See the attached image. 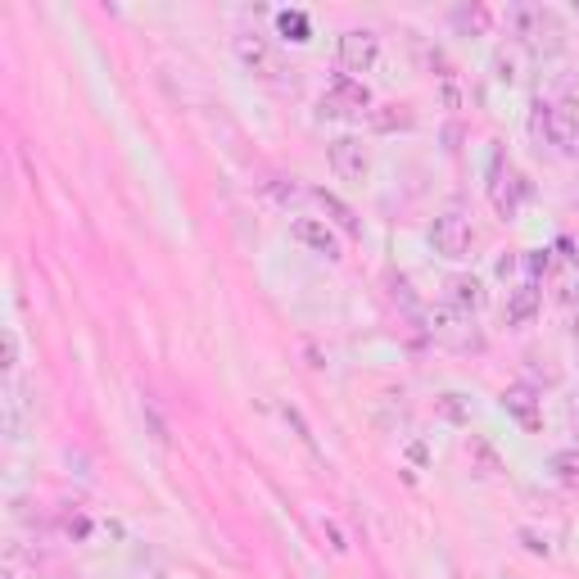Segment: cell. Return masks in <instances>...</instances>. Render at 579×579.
Listing matches in <instances>:
<instances>
[{
	"instance_id": "cell-1",
	"label": "cell",
	"mask_w": 579,
	"mask_h": 579,
	"mask_svg": "<svg viewBox=\"0 0 579 579\" xmlns=\"http://www.w3.org/2000/svg\"><path fill=\"white\" fill-rule=\"evenodd\" d=\"M529 131H535V140L552 145L557 155H570L579 159V118L561 105H535V114H529Z\"/></svg>"
},
{
	"instance_id": "cell-2",
	"label": "cell",
	"mask_w": 579,
	"mask_h": 579,
	"mask_svg": "<svg viewBox=\"0 0 579 579\" xmlns=\"http://www.w3.org/2000/svg\"><path fill=\"white\" fill-rule=\"evenodd\" d=\"M512 23H516V36H520L535 55L561 51V23H557L552 10H544V6H520V10L512 14Z\"/></svg>"
},
{
	"instance_id": "cell-3",
	"label": "cell",
	"mask_w": 579,
	"mask_h": 579,
	"mask_svg": "<svg viewBox=\"0 0 579 579\" xmlns=\"http://www.w3.org/2000/svg\"><path fill=\"white\" fill-rule=\"evenodd\" d=\"M317 109H322V118H362V114H371V91L358 77L340 73V77H330V86L322 91Z\"/></svg>"
},
{
	"instance_id": "cell-4",
	"label": "cell",
	"mask_w": 579,
	"mask_h": 579,
	"mask_svg": "<svg viewBox=\"0 0 579 579\" xmlns=\"http://www.w3.org/2000/svg\"><path fill=\"white\" fill-rule=\"evenodd\" d=\"M471 240H475V231H471V222L462 213H440L430 222V245H434V254H440V259H453V263L466 259Z\"/></svg>"
},
{
	"instance_id": "cell-5",
	"label": "cell",
	"mask_w": 579,
	"mask_h": 579,
	"mask_svg": "<svg viewBox=\"0 0 579 579\" xmlns=\"http://www.w3.org/2000/svg\"><path fill=\"white\" fill-rule=\"evenodd\" d=\"M326 159H330V172H335V177H340V181H354V186H362L367 172H371V150H367V145H362L358 136L330 140Z\"/></svg>"
},
{
	"instance_id": "cell-6",
	"label": "cell",
	"mask_w": 579,
	"mask_h": 579,
	"mask_svg": "<svg viewBox=\"0 0 579 579\" xmlns=\"http://www.w3.org/2000/svg\"><path fill=\"white\" fill-rule=\"evenodd\" d=\"M340 69L354 77V73H371L376 69V60H380V36L371 32V28H349V32H340Z\"/></svg>"
},
{
	"instance_id": "cell-7",
	"label": "cell",
	"mask_w": 579,
	"mask_h": 579,
	"mask_svg": "<svg viewBox=\"0 0 579 579\" xmlns=\"http://www.w3.org/2000/svg\"><path fill=\"white\" fill-rule=\"evenodd\" d=\"M525 196H529V181H525L512 164H494V181H489L494 209H498L503 218H516V209L525 204Z\"/></svg>"
},
{
	"instance_id": "cell-8",
	"label": "cell",
	"mask_w": 579,
	"mask_h": 579,
	"mask_svg": "<svg viewBox=\"0 0 579 579\" xmlns=\"http://www.w3.org/2000/svg\"><path fill=\"white\" fill-rule=\"evenodd\" d=\"M444 295H449V308H457L462 317L485 313V304H489V290H485V281L471 276V272H457V276L449 281Z\"/></svg>"
},
{
	"instance_id": "cell-9",
	"label": "cell",
	"mask_w": 579,
	"mask_h": 579,
	"mask_svg": "<svg viewBox=\"0 0 579 579\" xmlns=\"http://www.w3.org/2000/svg\"><path fill=\"white\" fill-rule=\"evenodd\" d=\"M235 60L245 64L250 73H272L276 69V60H272V41L263 36V32H235Z\"/></svg>"
},
{
	"instance_id": "cell-10",
	"label": "cell",
	"mask_w": 579,
	"mask_h": 579,
	"mask_svg": "<svg viewBox=\"0 0 579 579\" xmlns=\"http://www.w3.org/2000/svg\"><path fill=\"white\" fill-rule=\"evenodd\" d=\"M290 231H295V240H299V245H308L313 254H326V259H340V240H335V231L322 222V218H299L295 227H290Z\"/></svg>"
},
{
	"instance_id": "cell-11",
	"label": "cell",
	"mask_w": 579,
	"mask_h": 579,
	"mask_svg": "<svg viewBox=\"0 0 579 579\" xmlns=\"http://www.w3.org/2000/svg\"><path fill=\"white\" fill-rule=\"evenodd\" d=\"M503 408L507 417H516L525 430H539V394L529 385H507L503 390Z\"/></svg>"
},
{
	"instance_id": "cell-12",
	"label": "cell",
	"mask_w": 579,
	"mask_h": 579,
	"mask_svg": "<svg viewBox=\"0 0 579 579\" xmlns=\"http://www.w3.org/2000/svg\"><path fill=\"white\" fill-rule=\"evenodd\" d=\"M539 290H535V281H520L516 290H512V295H507V326H525L529 317H535L539 313Z\"/></svg>"
},
{
	"instance_id": "cell-13",
	"label": "cell",
	"mask_w": 579,
	"mask_h": 579,
	"mask_svg": "<svg viewBox=\"0 0 579 579\" xmlns=\"http://www.w3.org/2000/svg\"><path fill=\"white\" fill-rule=\"evenodd\" d=\"M548 471L561 489H579V449H557L548 457Z\"/></svg>"
},
{
	"instance_id": "cell-14",
	"label": "cell",
	"mask_w": 579,
	"mask_h": 579,
	"mask_svg": "<svg viewBox=\"0 0 579 579\" xmlns=\"http://www.w3.org/2000/svg\"><path fill=\"white\" fill-rule=\"evenodd\" d=\"M276 32H281V41H295V45H308V41H313V23H308V14H299V10H281V14H276Z\"/></svg>"
},
{
	"instance_id": "cell-15",
	"label": "cell",
	"mask_w": 579,
	"mask_h": 579,
	"mask_svg": "<svg viewBox=\"0 0 579 579\" xmlns=\"http://www.w3.org/2000/svg\"><path fill=\"white\" fill-rule=\"evenodd\" d=\"M489 23H494V14H489L485 6H457V10H453V28L466 32V36H471V32H475V36H485Z\"/></svg>"
},
{
	"instance_id": "cell-16",
	"label": "cell",
	"mask_w": 579,
	"mask_h": 579,
	"mask_svg": "<svg viewBox=\"0 0 579 579\" xmlns=\"http://www.w3.org/2000/svg\"><path fill=\"white\" fill-rule=\"evenodd\" d=\"M317 204L335 218V222H340L345 231H358V218H354V209L349 204H340V200H335V196H326V190H317Z\"/></svg>"
},
{
	"instance_id": "cell-17",
	"label": "cell",
	"mask_w": 579,
	"mask_h": 579,
	"mask_svg": "<svg viewBox=\"0 0 579 579\" xmlns=\"http://www.w3.org/2000/svg\"><path fill=\"white\" fill-rule=\"evenodd\" d=\"M557 299H561V304H579V267H570V272L561 276V285H557Z\"/></svg>"
},
{
	"instance_id": "cell-18",
	"label": "cell",
	"mask_w": 579,
	"mask_h": 579,
	"mask_svg": "<svg viewBox=\"0 0 579 579\" xmlns=\"http://www.w3.org/2000/svg\"><path fill=\"white\" fill-rule=\"evenodd\" d=\"M371 123H376L380 131H394V127H408V123H412V114L399 105V114H371Z\"/></svg>"
},
{
	"instance_id": "cell-19",
	"label": "cell",
	"mask_w": 579,
	"mask_h": 579,
	"mask_svg": "<svg viewBox=\"0 0 579 579\" xmlns=\"http://www.w3.org/2000/svg\"><path fill=\"white\" fill-rule=\"evenodd\" d=\"M14 367H19V335L6 330V371H14Z\"/></svg>"
},
{
	"instance_id": "cell-20",
	"label": "cell",
	"mask_w": 579,
	"mask_h": 579,
	"mask_svg": "<svg viewBox=\"0 0 579 579\" xmlns=\"http://www.w3.org/2000/svg\"><path fill=\"white\" fill-rule=\"evenodd\" d=\"M516 263H520V259H512V254H507V259L498 263V276H512V272H516Z\"/></svg>"
},
{
	"instance_id": "cell-21",
	"label": "cell",
	"mask_w": 579,
	"mask_h": 579,
	"mask_svg": "<svg viewBox=\"0 0 579 579\" xmlns=\"http://www.w3.org/2000/svg\"><path fill=\"white\" fill-rule=\"evenodd\" d=\"M575 421H579V408H575Z\"/></svg>"
}]
</instances>
